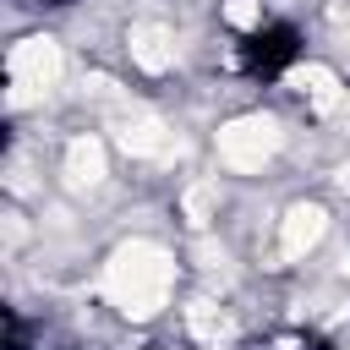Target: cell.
Segmentation results:
<instances>
[{"label":"cell","instance_id":"1","mask_svg":"<svg viewBox=\"0 0 350 350\" xmlns=\"http://www.w3.org/2000/svg\"><path fill=\"white\" fill-rule=\"evenodd\" d=\"M301 66V33L290 22H257L252 33H235L230 44V71L252 77V82H279Z\"/></svg>","mask_w":350,"mask_h":350},{"label":"cell","instance_id":"2","mask_svg":"<svg viewBox=\"0 0 350 350\" xmlns=\"http://www.w3.org/2000/svg\"><path fill=\"white\" fill-rule=\"evenodd\" d=\"M257 350H323V334L317 328H273Z\"/></svg>","mask_w":350,"mask_h":350}]
</instances>
